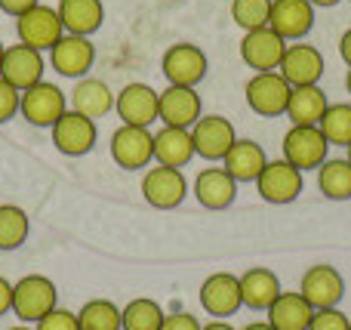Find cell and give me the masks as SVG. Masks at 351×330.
<instances>
[{"label": "cell", "instance_id": "obj_1", "mask_svg": "<svg viewBox=\"0 0 351 330\" xmlns=\"http://www.w3.org/2000/svg\"><path fill=\"white\" fill-rule=\"evenodd\" d=\"M59 306V290L47 275H25L12 284V315L22 325H37Z\"/></svg>", "mask_w": 351, "mask_h": 330}, {"label": "cell", "instance_id": "obj_2", "mask_svg": "<svg viewBox=\"0 0 351 330\" xmlns=\"http://www.w3.org/2000/svg\"><path fill=\"white\" fill-rule=\"evenodd\" d=\"M293 86L287 84V78L280 71H259L247 80L243 96L253 115L259 117H280L287 115V102H290Z\"/></svg>", "mask_w": 351, "mask_h": 330}, {"label": "cell", "instance_id": "obj_3", "mask_svg": "<svg viewBox=\"0 0 351 330\" xmlns=\"http://www.w3.org/2000/svg\"><path fill=\"white\" fill-rule=\"evenodd\" d=\"M280 152H284V161H290L299 170H317L324 161L330 158V142L324 139L321 127H299V123H290V130L284 133V142H280Z\"/></svg>", "mask_w": 351, "mask_h": 330}, {"label": "cell", "instance_id": "obj_4", "mask_svg": "<svg viewBox=\"0 0 351 330\" xmlns=\"http://www.w3.org/2000/svg\"><path fill=\"white\" fill-rule=\"evenodd\" d=\"M160 71H164L167 84L173 86H197L210 71V59L197 43H173L160 59Z\"/></svg>", "mask_w": 351, "mask_h": 330}, {"label": "cell", "instance_id": "obj_5", "mask_svg": "<svg viewBox=\"0 0 351 330\" xmlns=\"http://www.w3.org/2000/svg\"><path fill=\"white\" fill-rule=\"evenodd\" d=\"M302 189H305V173L284 158L268 161L265 170L256 179V191L268 204H293L302 195Z\"/></svg>", "mask_w": 351, "mask_h": 330}, {"label": "cell", "instance_id": "obj_6", "mask_svg": "<svg viewBox=\"0 0 351 330\" xmlns=\"http://www.w3.org/2000/svg\"><path fill=\"white\" fill-rule=\"evenodd\" d=\"M16 34H19V43L34 47L43 53V49H53V43L65 34V25H62L56 6L37 3V6H31L28 12L16 16Z\"/></svg>", "mask_w": 351, "mask_h": 330}, {"label": "cell", "instance_id": "obj_7", "mask_svg": "<svg viewBox=\"0 0 351 330\" xmlns=\"http://www.w3.org/2000/svg\"><path fill=\"white\" fill-rule=\"evenodd\" d=\"M111 158L123 170H145L154 161V133L148 127H121L111 133Z\"/></svg>", "mask_w": 351, "mask_h": 330}, {"label": "cell", "instance_id": "obj_8", "mask_svg": "<svg viewBox=\"0 0 351 330\" xmlns=\"http://www.w3.org/2000/svg\"><path fill=\"white\" fill-rule=\"evenodd\" d=\"M142 198L158 210H176L188 198V179L179 167H148L142 176Z\"/></svg>", "mask_w": 351, "mask_h": 330}, {"label": "cell", "instance_id": "obj_9", "mask_svg": "<svg viewBox=\"0 0 351 330\" xmlns=\"http://www.w3.org/2000/svg\"><path fill=\"white\" fill-rule=\"evenodd\" d=\"M158 99H160V93L154 90V86L142 84V80H133V84H127L114 96V111H117V117H121V123L152 130V123L160 117Z\"/></svg>", "mask_w": 351, "mask_h": 330}, {"label": "cell", "instance_id": "obj_10", "mask_svg": "<svg viewBox=\"0 0 351 330\" xmlns=\"http://www.w3.org/2000/svg\"><path fill=\"white\" fill-rule=\"evenodd\" d=\"M53 145L59 148L62 154L68 158H80V154H90L96 148V139H99V130H96V121L80 111H65L59 121L53 123Z\"/></svg>", "mask_w": 351, "mask_h": 330}, {"label": "cell", "instance_id": "obj_11", "mask_svg": "<svg viewBox=\"0 0 351 330\" xmlns=\"http://www.w3.org/2000/svg\"><path fill=\"white\" fill-rule=\"evenodd\" d=\"M19 111H22V117L28 123H34V127H53V123L68 111V99L56 84L40 80V84L22 90Z\"/></svg>", "mask_w": 351, "mask_h": 330}, {"label": "cell", "instance_id": "obj_12", "mask_svg": "<svg viewBox=\"0 0 351 330\" xmlns=\"http://www.w3.org/2000/svg\"><path fill=\"white\" fill-rule=\"evenodd\" d=\"M194 154L204 161H219L228 154V148L237 142V130L228 117L222 115H200V121L191 127Z\"/></svg>", "mask_w": 351, "mask_h": 330}, {"label": "cell", "instance_id": "obj_13", "mask_svg": "<svg viewBox=\"0 0 351 330\" xmlns=\"http://www.w3.org/2000/svg\"><path fill=\"white\" fill-rule=\"evenodd\" d=\"M278 71L284 74L290 86H308V84H321L327 65H324V53L315 43L296 40V43H287Z\"/></svg>", "mask_w": 351, "mask_h": 330}, {"label": "cell", "instance_id": "obj_14", "mask_svg": "<svg viewBox=\"0 0 351 330\" xmlns=\"http://www.w3.org/2000/svg\"><path fill=\"white\" fill-rule=\"evenodd\" d=\"M284 49H287V40L265 28H253V31H243V40H241V59L247 68H253V74L259 71H278L280 59H284Z\"/></svg>", "mask_w": 351, "mask_h": 330}, {"label": "cell", "instance_id": "obj_15", "mask_svg": "<svg viewBox=\"0 0 351 330\" xmlns=\"http://www.w3.org/2000/svg\"><path fill=\"white\" fill-rule=\"evenodd\" d=\"M268 28L278 31L287 43L305 40L315 28V6L308 0H271Z\"/></svg>", "mask_w": 351, "mask_h": 330}, {"label": "cell", "instance_id": "obj_16", "mask_svg": "<svg viewBox=\"0 0 351 330\" xmlns=\"http://www.w3.org/2000/svg\"><path fill=\"white\" fill-rule=\"evenodd\" d=\"M43 71H47V62H43L40 49L25 47V43L6 47L3 62H0V78L10 80L16 90H28V86L40 84Z\"/></svg>", "mask_w": 351, "mask_h": 330}, {"label": "cell", "instance_id": "obj_17", "mask_svg": "<svg viewBox=\"0 0 351 330\" xmlns=\"http://www.w3.org/2000/svg\"><path fill=\"white\" fill-rule=\"evenodd\" d=\"M299 294L315 309H333L346 296V278L339 275L336 266H327V263L311 266L302 275V281H299Z\"/></svg>", "mask_w": 351, "mask_h": 330}, {"label": "cell", "instance_id": "obj_18", "mask_svg": "<svg viewBox=\"0 0 351 330\" xmlns=\"http://www.w3.org/2000/svg\"><path fill=\"white\" fill-rule=\"evenodd\" d=\"M160 117L158 121L164 127H182V130H191L194 123L200 121L204 115V102H200L197 90L194 86H173L167 84V90H160Z\"/></svg>", "mask_w": 351, "mask_h": 330}, {"label": "cell", "instance_id": "obj_19", "mask_svg": "<svg viewBox=\"0 0 351 330\" xmlns=\"http://www.w3.org/2000/svg\"><path fill=\"white\" fill-rule=\"evenodd\" d=\"M200 306H204L206 315L213 318H225L228 321L241 303V278L231 275V272H216L210 275L204 284H200Z\"/></svg>", "mask_w": 351, "mask_h": 330}, {"label": "cell", "instance_id": "obj_20", "mask_svg": "<svg viewBox=\"0 0 351 330\" xmlns=\"http://www.w3.org/2000/svg\"><path fill=\"white\" fill-rule=\"evenodd\" d=\"M49 62H53V68L62 78L80 80L93 68V62H96V47H93L90 37L62 34L59 40L53 43V49H49Z\"/></svg>", "mask_w": 351, "mask_h": 330}, {"label": "cell", "instance_id": "obj_21", "mask_svg": "<svg viewBox=\"0 0 351 330\" xmlns=\"http://www.w3.org/2000/svg\"><path fill=\"white\" fill-rule=\"evenodd\" d=\"M194 198H197L200 207L206 210H228L237 198V182L228 176L225 167H204V170L194 176L191 185Z\"/></svg>", "mask_w": 351, "mask_h": 330}, {"label": "cell", "instance_id": "obj_22", "mask_svg": "<svg viewBox=\"0 0 351 330\" xmlns=\"http://www.w3.org/2000/svg\"><path fill=\"white\" fill-rule=\"evenodd\" d=\"M265 164H268V154L256 139H237L234 145L228 148V154L222 158V167L228 170V176L234 179L237 185L256 182L259 173L265 170Z\"/></svg>", "mask_w": 351, "mask_h": 330}, {"label": "cell", "instance_id": "obj_23", "mask_svg": "<svg viewBox=\"0 0 351 330\" xmlns=\"http://www.w3.org/2000/svg\"><path fill=\"white\" fill-rule=\"evenodd\" d=\"M280 294H284L280 278L271 269L256 266V269H247L241 275V303L247 309H253V312H268Z\"/></svg>", "mask_w": 351, "mask_h": 330}, {"label": "cell", "instance_id": "obj_24", "mask_svg": "<svg viewBox=\"0 0 351 330\" xmlns=\"http://www.w3.org/2000/svg\"><path fill=\"white\" fill-rule=\"evenodd\" d=\"M315 318V306L299 290H284L268 309V325L274 330H308Z\"/></svg>", "mask_w": 351, "mask_h": 330}, {"label": "cell", "instance_id": "obj_25", "mask_svg": "<svg viewBox=\"0 0 351 330\" xmlns=\"http://www.w3.org/2000/svg\"><path fill=\"white\" fill-rule=\"evenodd\" d=\"M71 108L86 117H105L114 111V90L99 78H80L71 90Z\"/></svg>", "mask_w": 351, "mask_h": 330}, {"label": "cell", "instance_id": "obj_26", "mask_svg": "<svg viewBox=\"0 0 351 330\" xmlns=\"http://www.w3.org/2000/svg\"><path fill=\"white\" fill-rule=\"evenodd\" d=\"M194 154V142H191V130L182 127H160L154 133V161L164 167H188Z\"/></svg>", "mask_w": 351, "mask_h": 330}, {"label": "cell", "instance_id": "obj_27", "mask_svg": "<svg viewBox=\"0 0 351 330\" xmlns=\"http://www.w3.org/2000/svg\"><path fill=\"white\" fill-rule=\"evenodd\" d=\"M59 19L65 25V34L90 37L102 28L105 6L102 0H59Z\"/></svg>", "mask_w": 351, "mask_h": 330}, {"label": "cell", "instance_id": "obj_28", "mask_svg": "<svg viewBox=\"0 0 351 330\" xmlns=\"http://www.w3.org/2000/svg\"><path fill=\"white\" fill-rule=\"evenodd\" d=\"M327 105H330V99L321 90V84L293 86L290 102H287V117H290V123H299V127H317Z\"/></svg>", "mask_w": 351, "mask_h": 330}, {"label": "cell", "instance_id": "obj_29", "mask_svg": "<svg viewBox=\"0 0 351 330\" xmlns=\"http://www.w3.org/2000/svg\"><path fill=\"white\" fill-rule=\"evenodd\" d=\"M317 191H321L327 201H351L348 158H327L317 167Z\"/></svg>", "mask_w": 351, "mask_h": 330}, {"label": "cell", "instance_id": "obj_30", "mask_svg": "<svg viewBox=\"0 0 351 330\" xmlns=\"http://www.w3.org/2000/svg\"><path fill=\"white\" fill-rule=\"evenodd\" d=\"M321 133L330 145L348 148L351 145V102H330L321 117Z\"/></svg>", "mask_w": 351, "mask_h": 330}, {"label": "cell", "instance_id": "obj_31", "mask_svg": "<svg viewBox=\"0 0 351 330\" xmlns=\"http://www.w3.org/2000/svg\"><path fill=\"white\" fill-rule=\"evenodd\" d=\"M28 213L16 204H0V250H19L28 241Z\"/></svg>", "mask_w": 351, "mask_h": 330}, {"label": "cell", "instance_id": "obj_32", "mask_svg": "<svg viewBox=\"0 0 351 330\" xmlns=\"http://www.w3.org/2000/svg\"><path fill=\"white\" fill-rule=\"evenodd\" d=\"M121 312H123V330H160V325H164V318H167L160 303L148 300V296L130 300Z\"/></svg>", "mask_w": 351, "mask_h": 330}, {"label": "cell", "instance_id": "obj_33", "mask_svg": "<svg viewBox=\"0 0 351 330\" xmlns=\"http://www.w3.org/2000/svg\"><path fill=\"white\" fill-rule=\"evenodd\" d=\"M80 330H123V312L111 300H90L77 312Z\"/></svg>", "mask_w": 351, "mask_h": 330}, {"label": "cell", "instance_id": "obj_34", "mask_svg": "<svg viewBox=\"0 0 351 330\" xmlns=\"http://www.w3.org/2000/svg\"><path fill=\"white\" fill-rule=\"evenodd\" d=\"M271 16V0H231V19L237 28H265Z\"/></svg>", "mask_w": 351, "mask_h": 330}, {"label": "cell", "instance_id": "obj_35", "mask_svg": "<svg viewBox=\"0 0 351 330\" xmlns=\"http://www.w3.org/2000/svg\"><path fill=\"white\" fill-rule=\"evenodd\" d=\"M34 330H80V321H77V312L56 306L53 312L43 315V318L37 321Z\"/></svg>", "mask_w": 351, "mask_h": 330}, {"label": "cell", "instance_id": "obj_36", "mask_svg": "<svg viewBox=\"0 0 351 330\" xmlns=\"http://www.w3.org/2000/svg\"><path fill=\"white\" fill-rule=\"evenodd\" d=\"M348 315L339 306L333 309H315V318H311L308 330H348Z\"/></svg>", "mask_w": 351, "mask_h": 330}, {"label": "cell", "instance_id": "obj_37", "mask_svg": "<svg viewBox=\"0 0 351 330\" xmlns=\"http://www.w3.org/2000/svg\"><path fill=\"white\" fill-rule=\"evenodd\" d=\"M19 102H22V90H16L10 80L0 78V123L19 115Z\"/></svg>", "mask_w": 351, "mask_h": 330}, {"label": "cell", "instance_id": "obj_38", "mask_svg": "<svg viewBox=\"0 0 351 330\" xmlns=\"http://www.w3.org/2000/svg\"><path fill=\"white\" fill-rule=\"evenodd\" d=\"M160 330H204V325L191 312H176V315H167Z\"/></svg>", "mask_w": 351, "mask_h": 330}, {"label": "cell", "instance_id": "obj_39", "mask_svg": "<svg viewBox=\"0 0 351 330\" xmlns=\"http://www.w3.org/2000/svg\"><path fill=\"white\" fill-rule=\"evenodd\" d=\"M40 0H0V10L6 12V16H22V12H28L31 6H37Z\"/></svg>", "mask_w": 351, "mask_h": 330}, {"label": "cell", "instance_id": "obj_40", "mask_svg": "<svg viewBox=\"0 0 351 330\" xmlns=\"http://www.w3.org/2000/svg\"><path fill=\"white\" fill-rule=\"evenodd\" d=\"M12 312V284L0 275V315Z\"/></svg>", "mask_w": 351, "mask_h": 330}, {"label": "cell", "instance_id": "obj_41", "mask_svg": "<svg viewBox=\"0 0 351 330\" xmlns=\"http://www.w3.org/2000/svg\"><path fill=\"white\" fill-rule=\"evenodd\" d=\"M339 56H342V62L351 68V28L339 37Z\"/></svg>", "mask_w": 351, "mask_h": 330}, {"label": "cell", "instance_id": "obj_42", "mask_svg": "<svg viewBox=\"0 0 351 330\" xmlns=\"http://www.w3.org/2000/svg\"><path fill=\"white\" fill-rule=\"evenodd\" d=\"M204 330H237V327H231L225 318H213L210 325H204Z\"/></svg>", "mask_w": 351, "mask_h": 330}, {"label": "cell", "instance_id": "obj_43", "mask_svg": "<svg viewBox=\"0 0 351 330\" xmlns=\"http://www.w3.org/2000/svg\"><path fill=\"white\" fill-rule=\"evenodd\" d=\"M315 10H330V6H336V3H342V0H308Z\"/></svg>", "mask_w": 351, "mask_h": 330}, {"label": "cell", "instance_id": "obj_44", "mask_svg": "<svg viewBox=\"0 0 351 330\" xmlns=\"http://www.w3.org/2000/svg\"><path fill=\"white\" fill-rule=\"evenodd\" d=\"M243 330H274V327L268 325V321H250V325L243 327Z\"/></svg>", "mask_w": 351, "mask_h": 330}, {"label": "cell", "instance_id": "obj_45", "mask_svg": "<svg viewBox=\"0 0 351 330\" xmlns=\"http://www.w3.org/2000/svg\"><path fill=\"white\" fill-rule=\"evenodd\" d=\"M346 93L351 96V68H348V74H346Z\"/></svg>", "mask_w": 351, "mask_h": 330}, {"label": "cell", "instance_id": "obj_46", "mask_svg": "<svg viewBox=\"0 0 351 330\" xmlns=\"http://www.w3.org/2000/svg\"><path fill=\"white\" fill-rule=\"evenodd\" d=\"M3 53H6V43L0 40V62H3Z\"/></svg>", "mask_w": 351, "mask_h": 330}, {"label": "cell", "instance_id": "obj_47", "mask_svg": "<svg viewBox=\"0 0 351 330\" xmlns=\"http://www.w3.org/2000/svg\"><path fill=\"white\" fill-rule=\"evenodd\" d=\"M10 330H34V327H28V325H19V327H10Z\"/></svg>", "mask_w": 351, "mask_h": 330}, {"label": "cell", "instance_id": "obj_48", "mask_svg": "<svg viewBox=\"0 0 351 330\" xmlns=\"http://www.w3.org/2000/svg\"><path fill=\"white\" fill-rule=\"evenodd\" d=\"M346 158H348V164H351V145L346 148Z\"/></svg>", "mask_w": 351, "mask_h": 330}, {"label": "cell", "instance_id": "obj_49", "mask_svg": "<svg viewBox=\"0 0 351 330\" xmlns=\"http://www.w3.org/2000/svg\"><path fill=\"white\" fill-rule=\"evenodd\" d=\"M348 330H351V321H348Z\"/></svg>", "mask_w": 351, "mask_h": 330}]
</instances>
